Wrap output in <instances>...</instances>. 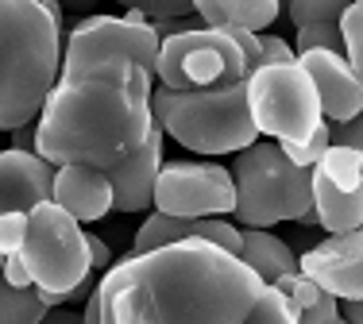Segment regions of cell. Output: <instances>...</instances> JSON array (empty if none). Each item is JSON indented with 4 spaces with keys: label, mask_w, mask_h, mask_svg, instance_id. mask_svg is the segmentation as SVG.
Here are the masks:
<instances>
[{
    "label": "cell",
    "mask_w": 363,
    "mask_h": 324,
    "mask_svg": "<svg viewBox=\"0 0 363 324\" xmlns=\"http://www.w3.org/2000/svg\"><path fill=\"white\" fill-rule=\"evenodd\" d=\"M62 66V28L39 0H0V132L35 124Z\"/></svg>",
    "instance_id": "3957f363"
},
{
    "label": "cell",
    "mask_w": 363,
    "mask_h": 324,
    "mask_svg": "<svg viewBox=\"0 0 363 324\" xmlns=\"http://www.w3.org/2000/svg\"><path fill=\"white\" fill-rule=\"evenodd\" d=\"M85 247H89V270H93V274H105V270L112 267L108 243L101 240V236H85Z\"/></svg>",
    "instance_id": "83f0119b"
},
{
    "label": "cell",
    "mask_w": 363,
    "mask_h": 324,
    "mask_svg": "<svg viewBox=\"0 0 363 324\" xmlns=\"http://www.w3.org/2000/svg\"><path fill=\"white\" fill-rule=\"evenodd\" d=\"M0 278H4L12 289H31V274H28V267L20 262V255H8L4 259V270H0Z\"/></svg>",
    "instance_id": "f1b7e54d"
},
{
    "label": "cell",
    "mask_w": 363,
    "mask_h": 324,
    "mask_svg": "<svg viewBox=\"0 0 363 324\" xmlns=\"http://www.w3.org/2000/svg\"><path fill=\"white\" fill-rule=\"evenodd\" d=\"M162 170V132L151 124L147 139L132 155H124L120 162H112L108 170H101L112 190V209L116 212H143L151 209V193H155V178Z\"/></svg>",
    "instance_id": "4fadbf2b"
},
{
    "label": "cell",
    "mask_w": 363,
    "mask_h": 324,
    "mask_svg": "<svg viewBox=\"0 0 363 324\" xmlns=\"http://www.w3.org/2000/svg\"><path fill=\"white\" fill-rule=\"evenodd\" d=\"M155 212L174 220L228 216L236 204L232 174L220 162H162L151 193Z\"/></svg>",
    "instance_id": "30bf717a"
},
{
    "label": "cell",
    "mask_w": 363,
    "mask_h": 324,
    "mask_svg": "<svg viewBox=\"0 0 363 324\" xmlns=\"http://www.w3.org/2000/svg\"><path fill=\"white\" fill-rule=\"evenodd\" d=\"M194 16H201L205 28H236L247 35H263L282 16L274 0H194Z\"/></svg>",
    "instance_id": "2e32d148"
},
{
    "label": "cell",
    "mask_w": 363,
    "mask_h": 324,
    "mask_svg": "<svg viewBox=\"0 0 363 324\" xmlns=\"http://www.w3.org/2000/svg\"><path fill=\"white\" fill-rule=\"evenodd\" d=\"M344 0H294L286 8V16L294 20V28H306V23H325V20H340L344 16Z\"/></svg>",
    "instance_id": "cb8c5ba5"
},
{
    "label": "cell",
    "mask_w": 363,
    "mask_h": 324,
    "mask_svg": "<svg viewBox=\"0 0 363 324\" xmlns=\"http://www.w3.org/2000/svg\"><path fill=\"white\" fill-rule=\"evenodd\" d=\"M0 270H4V255H0Z\"/></svg>",
    "instance_id": "836d02e7"
},
{
    "label": "cell",
    "mask_w": 363,
    "mask_h": 324,
    "mask_svg": "<svg viewBox=\"0 0 363 324\" xmlns=\"http://www.w3.org/2000/svg\"><path fill=\"white\" fill-rule=\"evenodd\" d=\"M55 166H47L39 155L0 151V212H31L35 204L50 201Z\"/></svg>",
    "instance_id": "9a60e30c"
},
{
    "label": "cell",
    "mask_w": 363,
    "mask_h": 324,
    "mask_svg": "<svg viewBox=\"0 0 363 324\" xmlns=\"http://www.w3.org/2000/svg\"><path fill=\"white\" fill-rule=\"evenodd\" d=\"M263 282L220 247L186 240L124 255L97 282L101 324H244Z\"/></svg>",
    "instance_id": "6da1fadb"
},
{
    "label": "cell",
    "mask_w": 363,
    "mask_h": 324,
    "mask_svg": "<svg viewBox=\"0 0 363 324\" xmlns=\"http://www.w3.org/2000/svg\"><path fill=\"white\" fill-rule=\"evenodd\" d=\"M43 317H47V305L39 301L35 286L12 289L0 278V324H39Z\"/></svg>",
    "instance_id": "44dd1931"
},
{
    "label": "cell",
    "mask_w": 363,
    "mask_h": 324,
    "mask_svg": "<svg viewBox=\"0 0 363 324\" xmlns=\"http://www.w3.org/2000/svg\"><path fill=\"white\" fill-rule=\"evenodd\" d=\"M259 66H263V58H259L255 35L236 28H197L159 39L155 78L170 93H189V89L232 85L255 74Z\"/></svg>",
    "instance_id": "5b68a950"
},
{
    "label": "cell",
    "mask_w": 363,
    "mask_h": 324,
    "mask_svg": "<svg viewBox=\"0 0 363 324\" xmlns=\"http://www.w3.org/2000/svg\"><path fill=\"white\" fill-rule=\"evenodd\" d=\"M328 324H344V320H340V317H333V320H328Z\"/></svg>",
    "instance_id": "d6a6232c"
},
{
    "label": "cell",
    "mask_w": 363,
    "mask_h": 324,
    "mask_svg": "<svg viewBox=\"0 0 363 324\" xmlns=\"http://www.w3.org/2000/svg\"><path fill=\"white\" fill-rule=\"evenodd\" d=\"M298 66L306 70L309 85H313L325 124L356 120L359 108H363V78L344 62L340 54H328V50H306V54H298Z\"/></svg>",
    "instance_id": "7c38bea8"
},
{
    "label": "cell",
    "mask_w": 363,
    "mask_h": 324,
    "mask_svg": "<svg viewBox=\"0 0 363 324\" xmlns=\"http://www.w3.org/2000/svg\"><path fill=\"white\" fill-rule=\"evenodd\" d=\"M240 262L259 278L263 286H274L282 274H294L298 270V255L290 251L286 240L271 232H255V228H240Z\"/></svg>",
    "instance_id": "e0dca14e"
},
{
    "label": "cell",
    "mask_w": 363,
    "mask_h": 324,
    "mask_svg": "<svg viewBox=\"0 0 363 324\" xmlns=\"http://www.w3.org/2000/svg\"><path fill=\"white\" fill-rule=\"evenodd\" d=\"M12 151L20 155H35V124H23L12 132Z\"/></svg>",
    "instance_id": "f546056e"
},
{
    "label": "cell",
    "mask_w": 363,
    "mask_h": 324,
    "mask_svg": "<svg viewBox=\"0 0 363 324\" xmlns=\"http://www.w3.org/2000/svg\"><path fill=\"white\" fill-rule=\"evenodd\" d=\"M328 147H348L363 151V120H344V124H328Z\"/></svg>",
    "instance_id": "4316f807"
},
{
    "label": "cell",
    "mask_w": 363,
    "mask_h": 324,
    "mask_svg": "<svg viewBox=\"0 0 363 324\" xmlns=\"http://www.w3.org/2000/svg\"><path fill=\"white\" fill-rule=\"evenodd\" d=\"M39 324H82V313H74V309H47V317H43Z\"/></svg>",
    "instance_id": "1f68e13d"
},
{
    "label": "cell",
    "mask_w": 363,
    "mask_h": 324,
    "mask_svg": "<svg viewBox=\"0 0 363 324\" xmlns=\"http://www.w3.org/2000/svg\"><path fill=\"white\" fill-rule=\"evenodd\" d=\"M112 58H128V62L143 66L155 78V62H159V35L147 23H128L124 16H89L70 31L62 50V66L58 78H74V74L89 70L97 62Z\"/></svg>",
    "instance_id": "9c48e42d"
},
{
    "label": "cell",
    "mask_w": 363,
    "mask_h": 324,
    "mask_svg": "<svg viewBox=\"0 0 363 324\" xmlns=\"http://www.w3.org/2000/svg\"><path fill=\"white\" fill-rule=\"evenodd\" d=\"M155 78L128 58L58 78L35 120V155L47 166L108 170L151 132Z\"/></svg>",
    "instance_id": "7a4b0ae2"
},
{
    "label": "cell",
    "mask_w": 363,
    "mask_h": 324,
    "mask_svg": "<svg viewBox=\"0 0 363 324\" xmlns=\"http://www.w3.org/2000/svg\"><path fill=\"white\" fill-rule=\"evenodd\" d=\"M313 216L328 236L359 232V224H363V190L344 193V190H336V185H328L313 170Z\"/></svg>",
    "instance_id": "ac0fdd59"
},
{
    "label": "cell",
    "mask_w": 363,
    "mask_h": 324,
    "mask_svg": "<svg viewBox=\"0 0 363 324\" xmlns=\"http://www.w3.org/2000/svg\"><path fill=\"white\" fill-rule=\"evenodd\" d=\"M336 31H340V42H344V62L356 74H363V4L359 0H352L344 8V16L336 20Z\"/></svg>",
    "instance_id": "7402d4cb"
},
{
    "label": "cell",
    "mask_w": 363,
    "mask_h": 324,
    "mask_svg": "<svg viewBox=\"0 0 363 324\" xmlns=\"http://www.w3.org/2000/svg\"><path fill=\"white\" fill-rule=\"evenodd\" d=\"M28 236V212H0V255H20Z\"/></svg>",
    "instance_id": "d4e9b609"
},
{
    "label": "cell",
    "mask_w": 363,
    "mask_h": 324,
    "mask_svg": "<svg viewBox=\"0 0 363 324\" xmlns=\"http://www.w3.org/2000/svg\"><path fill=\"white\" fill-rule=\"evenodd\" d=\"M252 78V74H247ZM247 78L213 89L170 93L162 85L151 89V120L162 135L178 139L197 155H236L259 143V132L247 116Z\"/></svg>",
    "instance_id": "277c9868"
},
{
    "label": "cell",
    "mask_w": 363,
    "mask_h": 324,
    "mask_svg": "<svg viewBox=\"0 0 363 324\" xmlns=\"http://www.w3.org/2000/svg\"><path fill=\"white\" fill-rule=\"evenodd\" d=\"M247 116L259 135L279 143H309L321 127V105L298 62L290 66H259L247 78Z\"/></svg>",
    "instance_id": "ba28073f"
},
{
    "label": "cell",
    "mask_w": 363,
    "mask_h": 324,
    "mask_svg": "<svg viewBox=\"0 0 363 324\" xmlns=\"http://www.w3.org/2000/svg\"><path fill=\"white\" fill-rule=\"evenodd\" d=\"M50 204H58L77 224H93L112 212V190L93 166H58L50 182Z\"/></svg>",
    "instance_id": "5bb4252c"
},
{
    "label": "cell",
    "mask_w": 363,
    "mask_h": 324,
    "mask_svg": "<svg viewBox=\"0 0 363 324\" xmlns=\"http://www.w3.org/2000/svg\"><path fill=\"white\" fill-rule=\"evenodd\" d=\"M336 317H340L344 324H363V301H344V305H336Z\"/></svg>",
    "instance_id": "4dcf8cb0"
},
{
    "label": "cell",
    "mask_w": 363,
    "mask_h": 324,
    "mask_svg": "<svg viewBox=\"0 0 363 324\" xmlns=\"http://www.w3.org/2000/svg\"><path fill=\"white\" fill-rule=\"evenodd\" d=\"M244 324H298V313H294L290 297H282L274 286H263Z\"/></svg>",
    "instance_id": "603a6c76"
},
{
    "label": "cell",
    "mask_w": 363,
    "mask_h": 324,
    "mask_svg": "<svg viewBox=\"0 0 363 324\" xmlns=\"http://www.w3.org/2000/svg\"><path fill=\"white\" fill-rule=\"evenodd\" d=\"M259 39V58H263V66H290V62H298L294 58V50H290V42L282 39V35H255Z\"/></svg>",
    "instance_id": "484cf974"
},
{
    "label": "cell",
    "mask_w": 363,
    "mask_h": 324,
    "mask_svg": "<svg viewBox=\"0 0 363 324\" xmlns=\"http://www.w3.org/2000/svg\"><path fill=\"white\" fill-rule=\"evenodd\" d=\"M274 289H279L282 297H290L294 313H298V324H328L336 317V297H328L325 289H317L309 278H301L298 270L294 274H282L279 282H274Z\"/></svg>",
    "instance_id": "d6986e66"
},
{
    "label": "cell",
    "mask_w": 363,
    "mask_h": 324,
    "mask_svg": "<svg viewBox=\"0 0 363 324\" xmlns=\"http://www.w3.org/2000/svg\"><path fill=\"white\" fill-rule=\"evenodd\" d=\"M20 262L28 267L35 289L70 297L89 274V247H85L82 224L50 201L35 204L28 212V236L20 247Z\"/></svg>",
    "instance_id": "52a82bcc"
},
{
    "label": "cell",
    "mask_w": 363,
    "mask_h": 324,
    "mask_svg": "<svg viewBox=\"0 0 363 324\" xmlns=\"http://www.w3.org/2000/svg\"><path fill=\"white\" fill-rule=\"evenodd\" d=\"M317 174L325 178L328 185L344 193H356L363 190V151H348V147H328L321 162H317Z\"/></svg>",
    "instance_id": "ffe728a7"
},
{
    "label": "cell",
    "mask_w": 363,
    "mask_h": 324,
    "mask_svg": "<svg viewBox=\"0 0 363 324\" xmlns=\"http://www.w3.org/2000/svg\"><path fill=\"white\" fill-rule=\"evenodd\" d=\"M232 216L244 228L267 232L279 220H301L313 209V170H298L279 155L274 143H252L232 162Z\"/></svg>",
    "instance_id": "8992f818"
},
{
    "label": "cell",
    "mask_w": 363,
    "mask_h": 324,
    "mask_svg": "<svg viewBox=\"0 0 363 324\" xmlns=\"http://www.w3.org/2000/svg\"><path fill=\"white\" fill-rule=\"evenodd\" d=\"M298 274L309 278L336 301H359L363 297V232L328 236L298 255Z\"/></svg>",
    "instance_id": "8fae6325"
}]
</instances>
